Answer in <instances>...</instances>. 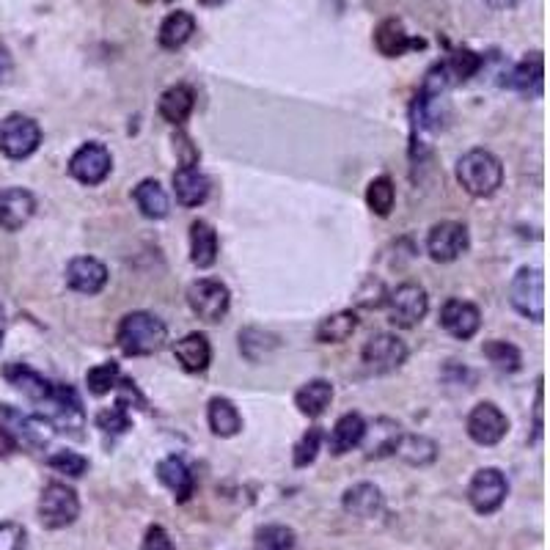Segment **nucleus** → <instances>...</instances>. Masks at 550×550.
<instances>
[{"mask_svg":"<svg viewBox=\"0 0 550 550\" xmlns=\"http://www.w3.org/2000/svg\"><path fill=\"white\" fill-rule=\"evenodd\" d=\"M168 341V328L160 317L149 311H130L124 314L116 328V344L124 355L130 358H143L152 355Z\"/></svg>","mask_w":550,"mask_h":550,"instance_id":"obj_1","label":"nucleus"},{"mask_svg":"<svg viewBox=\"0 0 550 550\" xmlns=\"http://www.w3.org/2000/svg\"><path fill=\"white\" fill-rule=\"evenodd\" d=\"M457 182L473 198H490L504 185V165L487 149H471L457 160Z\"/></svg>","mask_w":550,"mask_h":550,"instance_id":"obj_2","label":"nucleus"},{"mask_svg":"<svg viewBox=\"0 0 550 550\" xmlns=\"http://www.w3.org/2000/svg\"><path fill=\"white\" fill-rule=\"evenodd\" d=\"M39 407H42L44 421L58 432L80 435V429L86 427V410H83V402L72 385L53 383L50 394Z\"/></svg>","mask_w":550,"mask_h":550,"instance_id":"obj_3","label":"nucleus"},{"mask_svg":"<svg viewBox=\"0 0 550 550\" xmlns=\"http://www.w3.org/2000/svg\"><path fill=\"white\" fill-rule=\"evenodd\" d=\"M509 303L520 317L531 322L545 319V278L539 267H520L509 284Z\"/></svg>","mask_w":550,"mask_h":550,"instance_id":"obj_4","label":"nucleus"},{"mask_svg":"<svg viewBox=\"0 0 550 550\" xmlns=\"http://www.w3.org/2000/svg\"><path fill=\"white\" fill-rule=\"evenodd\" d=\"M80 517V498L64 482H50L39 495V523L50 531L72 526Z\"/></svg>","mask_w":550,"mask_h":550,"instance_id":"obj_5","label":"nucleus"},{"mask_svg":"<svg viewBox=\"0 0 550 550\" xmlns=\"http://www.w3.org/2000/svg\"><path fill=\"white\" fill-rule=\"evenodd\" d=\"M39 143H42V127L31 116L11 113V116L0 121V152L6 154L9 160L31 157L39 149Z\"/></svg>","mask_w":550,"mask_h":550,"instance_id":"obj_6","label":"nucleus"},{"mask_svg":"<svg viewBox=\"0 0 550 550\" xmlns=\"http://www.w3.org/2000/svg\"><path fill=\"white\" fill-rule=\"evenodd\" d=\"M187 306L204 322H220L231 308L229 286L218 278H198L187 286Z\"/></svg>","mask_w":550,"mask_h":550,"instance_id":"obj_7","label":"nucleus"},{"mask_svg":"<svg viewBox=\"0 0 550 550\" xmlns=\"http://www.w3.org/2000/svg\"><path fill=\"white\" fill-rule=\"evenodd\" d=\"M385 303H388V319L396 328H416L429 311L427 289L410 284V281L396 286L394 292H388Z\"/></svg>","mask_w":550,"mask_h":550,"instance_id":"obj_8","label":"nucleus"},{"mask_svg":"<svg viewBox=\"0 0 550 550\" xmlns=\"http://www.w3.org/2000/svg\"><path fill=\"white\" fill-rule=\"evenodd\" d=\"M361 361L372 374L396 372L407 361V344L396 333H374L363 344Z\"/></svg>","mask_w":550,"mask_h":550,"instance_id":"obj_9","label":"nucleus"},{"mask_svg":"<svg viewBox=\"0 0 550 550\" xmlns=\"http://www.w3.org/2000/svg\"><path fill=\"white\" fill-rule=\"evenodd\" d=\"M506 495H509V484L498 468H479L473 473L471 484H468V501L479 515L498 512L504 506Z\"/></svg>","mask_w":550,"mask_h":550,"instance_id":"obj_10","label":"nucleus"},{"mask_svg":"<svg viewBox=\"0 0 550 550\" xmlns=\"http://www.w3.org/2000/svg\"><path fill=\"white\" fill-rule=\"evenodd\" d=\"M110 168H113V157H110V149L105 143H83L72 160H69V174L75 176L80 185H102L108 179Z\"/></svg>","mask_w":550,"mask_h":550,"instance_id":"obj_11","label":"nucleus"},{"mask_svg":"<svg viewBox=\"0 0 550 550\" xmlns=\"http://www.w3.org/2000/svg\"><path fill=\"white\" fill-rule=\"evenodd\" d=\"M468 245H471L468 229L462 223H457V220L435 223L427 234V253L432 262H454V259H460L462 253L468 251Z\"/></svg>","mask_w":550,"mask_h":550,"instance_id":"obj_12","label":"nucleus"},{"mask_svg":"<svg viewBox=\"0 0 550 550\" xmlns=\"http://www.w3.org/2000/svg\"><path fill=\"white\" fill-rule=\"evenodd\" d=\"M468 438L479 446H495L506 438L509 432V418L504 416V410L495 402H479L468 413Z\"/></svg>","mask_w":550,"mask_h":550,"instance_id":"obj_13","label":"nucleus"},{"mask_svg":"<svg viewBox=\"0 0 550 550\" xmlns=\"http://www.w3.org/2000/svg\"><path fill=\"white\" fill-rule=\"evenodd\" d=\"M440 328L446 330L449 336H454V339H473L479 333V328H482V311L473 303H468V300L451 297L440 308Z\"/></svg>","mask_w":550,"mask_h":550,"instance_id":"obj_14","label":"nucleus"},{"mask_svg":"<svg viewBox=\"0 0 550 550\" xmlns=\"http://www.w3.org/2000/svg\"><path fill=\"white\" fill-rule=\"evenodd\" d=\"M0 418L6 421V427L17 432L14 438L28 443L31 449H44L53 440L55 429L42 416H28V413H20V410H14L9 405H0Z\"/></svg>","mask_w":550,"mask_h":550,"instance_id":"obj_15","label":"nucleus"},{"mask_svg":"<svg viewBox=\"0 0 550 550\" xmlns=\"http://www.w3.org/2000/svg\"><path fill=\"white\" fill-rule=\"evenodd\" d=\"M66 284L80 295H99L108 284V267L94 256H77L66 264Z\"/></svg>","mask_w":550,"mask_h":550,"instance_id":"obj_16","label":"nucleus"},{"mask_svg":"<svg viewBox=\"0 0 550 550\" xmlns=\"http://www.w3.org/2000/svg\"><path fill=\"white\" fill-rule=\"evenodd\" d=\"M36 212V198L25 187H6L0 190V229L20 231Z\"/></svg>","mask_w":550,"mask_h":550,"instance_id":"obj_17","label":"nucleus"},{"mask_svg":"<svg viewBox=\"0 0 550 550\" xmlns=\"http://www.w3.org/2000/svg\"><path fill=\"white\" fill-rule=\"evenodd\" d=\"M374 47H377L380 55H385V58H399V55L410 53V50L427 47V42L418 39V36H410V33L405 31L402 20L388 17V20L380 22L377 31H374Z\"/></svg>","mask_w":550,"mask_h":550,"instance_id":"obj_18","label":"nucleus"},{"mask_svg":"<svg viewBox=\"0 0 550 550\" xmlns=\"http://www.w3.org/2000/svg\"><path fill=\"white\" fill-rule=\"evenodd\" d=\"M341 506L344 512L352 517H361V520H372L383 512V493L380 487L372 482H358L344 490L341 495Z\"/></svg>","mask_w":550,"mask_h":550,"instance_id":"obj_19","label":"nucleus"},{"mask_svg":"<svg viewBox=\"0 0 550 550\" xmlns=\"http://www.w3.org/2000/svg\"><path fill=\"white\" fill-rule=\"evenodd\" d=\"M3 377H6V383L11 388H17L22 396H28L36 405H42L47 394H50V388H53V383L47 377H42L36 369L25 366V363H6L3 366Z\"/></svg>","mask_w":550,"mask_h":550,"instance_id":"obj_20","label":"nucleus"},{"mask_svg":"<svg viewBox=\"0 0 550 550\" xmlns=\"http://www.w3.org/2000/svg\"><path fill=\"white\" fill-rule=\"evenodd\" d=\"M174 196L182 207H201L209 196V179L196 165H179L174 171Z\"/></svg>","mask_w":550,"mask_h":550,"instance_id":"obj_21","label":"nucleus"},{"mask_svg":"<svg viewBox=\"0 0 550 550\" xmlns=\"http://www.w3.org/2000/svg\"><path fill=\"white\" fill-rule=\"evenodd\" d=\"M157 479L174 493L179 504H185L187 498L193 495V490H196V476L187 468V462L182 457H176V454L157 462Z\"/></svg>","mask_w":550,"mask_h":550,"instance_id":"obj_22","label":"nucleus"},{"mask_svg":"<svg viewBox=\"0 0 550 550\" xmlns=\"http://www.w3.org/2000/svg\"><path fill=\"white\" fill-rule=\"evenodd\" d=\"M218 251H220V240L215 226L209 220H193L190 223V262L207 270L212 264L218 262Z\"/></svg>","mask_w":550,"mask_h":550,"instance_id":"obj_23","label":"nucleus"},{"mask_svg":"<svg viewBox=\"0 0 550 550\" xmlns=\"http://www.w3.org/2000/svg\"><path fill=\"white\" fill-rule=\"evenodd\" d=\"M366 435V418L361 413H344V416L333 424L328 435V449L333 457H341L347 451L358 449Z\"/></svg>","mask_w":550,"mask_h":550,"instance_id":"obj_24","label":"nucleus"},{"mask_svg":"<svg viewBox=\"0 0 550 550\" xmlns=\"http://www.w3.org/2000/svg\"><path fill=\"white\" fill-rule=\"evenodd\" d=\"M174 355L185 372L201 374L207 372L209 361H212V344L204 333H187L185 339L174 344Z\"/></svg>","mask_w":550,"mask_h":550,"instance_id":"obj_25","label":"nucleus"},{"mask_svg":"<svg viewBox=\"0 0 550 550\" xmlns=\"http://www.w3.org/2000/svg\"><path fill=\"white\" fill-rule=\"evenodd\" d=\"M369 438L366 443V460H383L388 454H394L396 443L402 438V427L396 424L394 418H377L372 427L366 424V435L363 440Z\"/></svg>","mask_w":550,"mask_h":550,"instance_id":"obj_26","label":"nucleus"},{"mask_svg":"<svg viewBox=\"0 0 550 550\" xmlns=\"http://www.w3.org/2000/svg\"><path fill=\"white\" fill-rule=\"evenodd\" d=\"M193 108H196V91L187 83H176V86L165 88L163 97H160V116L174 127H182L190 119Z\"/></svg>","mask_w":550,"mask_h":550,"instance_id":"obj_27","label":"nucleus"},{"mask_svg":"<svg viewBox=\"0 0 550 550\" xmlns=\"http://www.w3.org/2000/svg\"><path fill=\"white\" fill-rule=\"evenodd\" d=\"M542 77H545L542 53H531L520 64L509 69L504 86H509L512 91H520V94H539L542 91Z\"/></svg>","mask_w":550,"mask_h":550,"instance_id":"obj_28","label":"nucleus"},{"mask_svg":"<svg viewBox=\"0 0 550 550\" xmlns=\"http://www.w3.org/2000/svg\"><path fill=\"white\" fill-rule=\"evenodd\" d=\"M207 421L212 435L218 438H234L240 435L242 429V416L237 405L231 402L229 396H212L207 405Z\"/></svg>","mask_w":550,"mask_h":550,"instance_id":"obj_29","label":"nucleus"},{"mask_svg":"<svg viewBox=\"0 0 550 550\" xmlns=\"http://www.w3.org/2000/svg\"><path fill=\"white\" fill-rule=\"evenodd\" d=\"M193 33H196V17L190 11H171L160 25L157 42L163 50H179L193 39Z\"/></svg>","mask_w":550,"mask_h":550,"instance_id":"obj_30","label":"nucleus"},{"mask_svg":"<svg viewBox=\"0 0 550 550\" xmlns=\"http://www.w3.org/2000/svg\"><path fill=\"white\" fill-rule=\"evenodd\" d=\"M330 402H333V385H330L328 380H322V377L308 380V383L295 394L297 410L308 418L322 416L330 407Z\"/></svg>","mask_w":550,"mask_h":550,"instance_id":"obj_31","label":"nucleus"},{"mask_svg":"<svg viewBox=\"0 0 550 550\" xmlns=\"http://www.w3.org/2000/svg\"><path fill=\"white\" fill-rule=\"evenodd\" d=\"M132 198H135L143 218L163 220L168 215V193L157 179H143L141 185L132 190Z\"/></svg>","mask_w":550,"mask_h":550,"instance_id":"obj_32","label":"nucleus"},{"mask_svg":"<svg viewBox=\"0 0 550 550\" xmlns=\"http://www.w3.org/2000/svg\"><path fill=\"white\" fill-rule=\"evenodd\" d=\"M358 330V314L355 311H336L317 325L314 336L319 344H341Z\"/></svg>","mask_w":550,"mask_h":550,"instance_id":"obj_33","label":"nucleus"},{"mask_svg":"<svg viewBox=\"0 0 550 550\" xmlns=\"http://www.w3.org/2000/svg\"><path fill=\"white\" fill-rule=\"evenodd\" d=\"M394 454H399L407 465H429L438 460V443L427 435H402L396 443Z\"/></svg>","mask_w":550,"mask_h":550,"instance_id":"obj_34","label":"nucleus"},{"mask_svg":"<svg viewBox=\"0 0 550 550\" xmlns=\"http://www.w3.org/2000/svg\"><path fill=\"white\" fill-rule=\"evenodd\" d=\"M295 545L297 534L281 523H267L253 534V550H295Z\"/></svg>","mask_w":550,"mask_h":550,"instance_id":"obj_35","label":"nucleus"},{"mask_svg":"<svg viewBox=\"0 0 550 550\" xmlns=\"http://www.w3.org/2000/svg\"><path fill=\"white\" fill-rule=\"evenodd\" d=\"M366 204L377 218H388L396 204V185L391 176H377L366 187Z\"/></svg>","mask_w":550,"mask_h":550,"instance_id":"obj_36","label":"nucleus"},{"mask_svg":"<svg viewBox=\"0 0 550 550\" xmlns=\"http://www.w3.org/2000/svg\"><path fill=\"white\" fill-rule=\"evenodd\" d=\"M482 350H484V358L493 363L498 372L512 374L517 372V369H520V363H523L520 350H517L515 344H509V341L493 339V341H487Z\"/></svg>","mask_w":550,"mask_h":550,"instance_id":"obj_37","label":"nucleus"},{"mask_svg":"<svg viewBox=\"0 0 550 550\" xmlns=\"http://www.w3.org/2000/svg\"><path fill=\"white\" fill-rule=\"evenodd\" d=\"M446 69H449L451 83H465V80H471L479 69H482V55L473 53L468 47H460V50H454L449 55V61H443Z\"/></svg>","mask_w":550,"mask_h":550,"instance_id":"obj_38","label":"nucleus"},{"mask_svg":"<svg viewBox=\"0 0 550 550\" xmlns=\"http://www.w3.org/2000/svg\"><path fill=\"white\" fill-rule=\"evenodd\" d=\"M119 377H121V369L116 361L97 363V366H91V369L86 372L88 391H91L94 396L110 394V391L119 385Z\"/></svg>","mask_w":550,"mask_h":550,"instance_id":"obj_39","label":"nucleus"},{"mask_svg":"<svg viewBox=\"0 0 550 550\" xmlns=\"http://www.w3.org/2000/svg\"><path fill=\"white\" fill-rule=\"evenodd\" d=\"M97 427L102 429L105 435H124V432L132 427L127 399H119L113 407H102L97 413Z\"/></svg>","mask_w":550,"mask_h":550,"instance_id":"obj_40","label":"nucleus"},{"mask_svg":"<svg viewBox=\"0 0 550 550\" xmlns=\"http://www.w3.org/2000/svg\"><path fill=\"white\" fill-rule=\"evenodd\" d=\"M322 440H325L322 427H308L306 432H303V438L295 443V468H308L311 462L317 460Z\"/></svg>","mask_w":550,"mask_h":550,"instance_id":"obj_41","label":"nucleus"},{"mask_svg":"<svg viewBox=\"0 0 550 550\" xmlns=\"http://www.w3.org/2000/svg\"><path fill=\"white\" fill-rule=\"evenodd\" d=\"M47 465L53 471L72 476V479H77V476H83L88 471V460L83 454H77V451H55V454L47 457Z\"/></svg>","mask_w":550,"mask_h":550,"instance_id":"obj_42","label":"nucleus"},{"mask_svg":"<svg viewBox=\"0 0 550 550\" xmlns=\"http://www.w3.org/2000/svg\"><path fill=\"white\" fill-rule=\"evenodd\" d=\"M25 545H28V534L20 523L14 520L0 523V550H25Z\"/></svg>","mask_w":550,"mask_h":550,"instance_id":"obj_43","label":"nucleus"},{"mask_svg":"<svg viewBox=\"0 0 550 550\" xmlns=\"http://www.w3.org/2000/svg\"><path fill=\"white\" fill-rule=\"evenodd\" d=\"M141 550H176V545L174 539H171V534H168L163 526H149L146 528Z\"/></svg>","mask_w":550,"mask_h":550,"instance_id":"obj_44","label":"nucleus"},{"mask_svg":"<svg viewBox=\"0 0 550 550\" xmlns=\"http://www.w3.org/2000/svg\"><path fill=\"white\" fill-rule=\"evenodd\" d=\"M17 446H20V440L14 438V432L6 424H0V457H11Z\"/></svg>","mask_w":550,"mask_h":550,"instance_id":"obj_45","label":"nucleus"},{"mask_svg":"<svg viewBox=\"0 0 550 550\" xmlns=\"http://www.w3.org/2000/svg\"><path fill=\"white\" fill-rule=\"evenodd\" d=\"M542 380H537V394H534V440L542 438Z\"/></svg>","mask_w":550,"mask_h":550,"instance_id":"obj_46","label":"nucleus"},{"mask_svg":"<svg viewBox=\"0 0 550 550\" xmlns=\"http://www.w3.org/2000/svg\"><path fill=\"white\" fill-rule=\"evenodd\" d=\"M14 72V61H11V53L0 44V83H6Z\"/></svg>","mask_w":550,"mask_h":550,"instance_id":"obj_47","label":"nucleus"},{"mask_svg":"<svg viewBox=\"0 0 550 550\" xmlns=\"http://www.w3.org/2000/svg\"><path fill=\"white\" fill-rule=\"evenodd\" d=\"M484 3H487L493 11H509V9H515L520 0H484Z\"/></svg>","mask_w":550,"mask_h":550,"instance_id":"obj_48","label":"nucleus"},{"mask_svg":"<svg viewBox=\"0 0 550 550\" xmlns=\"http://www.w3.org/2000/svg\"><path fill=\"white\" fill-rule=\"evenodd\" d=\"M201 6H207V9H215V6H223L226 0H198Z\"/></svg>","mask_w":550,"mask_h":550,"instance_id":"obj_49","label":"nucleus"},{"mask_svg":"<svg viewBox=\"0 0 550 550\" xmlns=\"http://www.w3.org/2000/svg\"><path fill=\"white\" fill-rule=\"evenodd\" d=\"M0 344H3V336H0Z\"/></svg>","mask_w":550,"mask_h":550,"instance_id":"obj_50","label":"nucleus"},{"mask_svg":"<svg viewBox=\"0 0 550 550\" xmlns=\"http://www.w3.org/2000/svg\"><path fill=\"white\" fill-rule=\"evenodd\" d=\"M0 314H3V311H0Z\"/></svg>","mask_w":550,"mask_h":550,"instance_id":"obj_51","label":"nucleus"}]
</instances>
